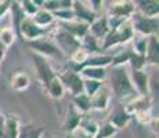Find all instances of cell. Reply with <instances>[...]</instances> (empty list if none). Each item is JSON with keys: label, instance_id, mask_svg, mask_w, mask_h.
I'll use <instances>...</instances> for the list:
<instances>
[{"label": "cell", "instance_id": "cell-1", "mask_svg": "<svg viewBox=\"0 0 159 138\" xmlns=\"http://www.w3.org/2000/svg\"><path fill=\"white\" fill-rule=\"evenodd\" d=\"M109 82H111V84H109L111 93H114L119 100L123 101V104L131 100L133 97L139 96L131 84L129 72L125 68H112Z\"/></svg>", "mask_w": 159, "mask_h": 138}, {"label": "cell", "instance_id": "cell-2", "mask_svg": "<svg viewBox=\"0 0 159 138\" xmlns=\"http://www.w3.org/2000/svg\"><path fill=\"white\" fill-rule=\"evenodd\" d=\"M136 36L131 25L130 18L126 20L120 26H118L116 29H112L108 32V35L104 38V40L100 43L101 46V51H107L109 48H114L116 46H126L127 43L133 40V38Z\"/></svg>", "mask_w": 159, "mask_h": 138}, {"label": "cell", "instance_id": "cell-3", "mask_svg": "<svg viewBox=\"0 0 159 138\" xmlns=\"http://www.w3.org/2000/svg\"><path fill=\"white\" fill-rule=\"evenodd\" d=\"M51 39H53V42L56 43V46L58 47V50L61 51V54H62L64 57H68V58L71 57L78 48L82 47L80 40L73 38L72 35H69L68 32H65V30L61 29V28H57V29L54 30Z\"/></svg>", "mask_w": 159, "mask_h": 138}, {"label": "cell", "instance_id": "cell-4", "mask_svg": "<svg viewBox=\"0 0 159 138\" xmlns=\"http://www.w3.org/2000/svg\"><path fill=\"white\" fill-rule=\"evenodd\" d=\"M131 25H133L134 33L140 36H145V38H149V36L158 35V18H148L144 17L140 13H134L130 17Z\"/></svg>", "mask_w": 159, "mask_h": 138}, {"label": "cell", "instance_id": "cell-5", "mask_svg": "<svg viewBox=\"0 0 159 138\" xmlns=\"http://www.w3.org/2000/svg\"><path fill=\"white\" fill-rule=\"evenodd\" d=\"M58 75V79L62 83V87L65 91H68L72 97L83 93V79L78 72L72 70L71 68L61 70Z\"/></svg>", "mask_w": 159, "mask_h": 138}, {"label": "cell", "instance_id": "cell-6", "mask_svg": "<svg viewBox=\"0 0 159 138\" xmlns=\"http://www.w3.org/2000/svg\"><path fill=\"white\" fill-rule=\"evenodd\" d=\"M32 62L36 69L38 80L42 83L43 87H46V86L57 76V72L53 69V66L50 65L47 58L42 57V55H39L36 53H32Z\"/></svg>", "mask_w": 159, "mask_h": 138}, {"label": "cell", "instance_id": "cell-7", "mask_svg": "<svg viewBox=\"0 0 159 138\" xmlns=\"http://www.w3.org/2000/svg\"><path fill=\"white\" fill-rule=\"evenodd\" d=\"M29 46H30V48H32V53H36L44 58H48V57L64 58V55L58 50L56 43L53 42L51 38H48V36H43V38L38 39V40H35V42H30Z\"/></svg>", "mask_w": 159, "mask_h": 138}, {"label": "cell", "instance_id": "cell-8", "mask_svg": "<svg viewBox=\"0 0 159 138\" xmlns=\"http://www.w3.org/2000/svg\"><path fill=\"white\" fill-rule=\"evenodd\" d=\"M18 35L22 38V40L25 42H35L38 39L47 36V29H42L36 25L32 21V18L25 17L20 24V29H18Z\"/></svg>", "mask_w": 159, "mask_h": 138}, {"label": "cell", "instance_id": "cell-9", "mask_svg": "<svg viewBox=\"0 0 159 138\" xmlns=\"http://www.w3.org/2000/svg\"><path fill=\"white\" fill-rule=\"evenodd\" d=\"M130 75V80L131 84H133L134 90L139 96L143 97H148L152 96L151 94V79H149V75L145 72V69L141 70H133L131 69Z\"/></svg>", "mask_w": 159, "mask_h": 138}, {"label": "cell", "instance_id": "cell-10", "mask_svg": "<svg viewBox=\"0 0 159 138\" xmlns=\"http://www.w3.org/2000/svg\"><path fill=\"white\" fill-rule=\"evenodd\" d=\"M134 13H136L134 2H130V0H118V2L111 3V6L108 7V14L107 15L129 20Z\"/></svg>", "mask_w": 159, "mask_h": 138}, {"label": "cell", "instance_id": "cell-11", "mask_svg": "<svg viewBox=\"0 0 159 138\" xmlns=\"http://www.w3.org/2000/svg\"><path fill=\"white\" fill-rule=\"evenodd\" d=\"M72 11H73V14H75L76 21L84 22V24H87V25H91V24L97 20V17H98V15L94 14L93 11L90 10L87 3L83 2V0H73L72 2Z\"/></svg>", "mask_w": 159, "mask_h": 138}, {"label": "cell", "instance_id": "cell-12", "mask_svg": "<svg viewBox=\"0 0 159 138\" xmlns=\"http://www.w3.org/2000/svg\"><path fill=\"white\" fill-rule=\"evenodd\" d=\"M130 116L136 115L137 112H141V110H148L152 109V96L148 97H143V96H136L131 100L126 101L122 106Z\"/></svg>", "mask_w": 159, "mask_h": 138}, {"label": "cell", "instance_id": "cell-13", "mask_svg": "<svg viewBox=\"0 0 159 138\" xmlns=\"http://www.w3.org/2000/svg\"><path fill=\"white\" fill-rule=\"evenodd\" d=\"M84 115H82L79 110H76L73 108V105H69L68 110H66V115L64 118L62 122V130L66 134H75L79 130V126H80L82 120H83Z\"/></svg>", "mask_w": 159, "mask_h": 138}, {"label": "cell", "instance_id": "cell-14", "mask_svg": "<svg viewBox=\"0 0 159 138\" xmlns=\"http://www.w3.org/2000/svg\"><path fill=\"white\" fill-rule=\"evenodd\" d=\"M111 94L112 93H111L109 86L102 84L101 88H100V90L90 98L91 109L100 110V112L107 110V109H108V106H109V102H111Z\"/></svg>", "mask_w": 159, "mask_h": 138}, {"label": "cell", "instance_id": "cell-15", "mask_svg": "<svg viewBox=\"0 0 159 138\" xmlns=\"http://www.w3.org/2000/svg\"><path fill=\"white\" fill-rule=\"evenodd\" d=\"M58 28L64 29L65 32H68L69 35H72L73 38H76L78 40H82L84 36L89 33V25L80 21H69V22H58Z\"/></svg>", "mask_w": 159, "mask_h": 138}, {"label": "cell", "instance_id": "cell-16", "mask_svg": "<svg viewBox=\"0 0 159 138\" xmlns=\"http://www.w3.org/2000/svg\"><path fill=\"white\" fill-rule=\"evenodd\" d=\"M20 118L14 113L4 115V130L2 138H20Z\"/></svg>", "mask_w": 159, "mask_h": 138}, {"label": "cell", "instance_id": "cell-17", "mask_svg": "<svg viewBox=\"0 0 159 138\" xmlns=\"http://www.w3.org/2000/svg\"><path fill=\"white\" fill-rule=\"evenodd\" d=\"M112 64V55L109 54H91L89 58L82 64L79 68L75 69V72H79L80 69L87 68V66H97V68H108Z\"/></svg>", "mask_w": 159, "mask_h": 138}, {"label": "cell", "instance_id": "cell-18", "mask_svg": "<svg viewBox=\"0 0 159 138\" xmlns=\"http://www.w3.org/2000/svg\"><path fill=\"white\" fill-rule=\"evenodd\" d=\"M108 32H109V26H108V22H107V15H102V17L98 15L97 20L91 25H89V33L93 38H96L100 43L108 35Z\"/></svg>", "mask_w": 159, "mask_h": 138}, {"label": "cell", "instance_id": "cell-19", "mask_svg": "<svg viewBox=\"0 0 159 138\" xmlns=\"http://www.w3.org/2000/svg\"><path fill=\"white\" fill-rule=\"evenodd\" d=\"M134 4H136L137 13L148 18H158L159 15L158 0H140V2H134Z\"/></svg>", "mask_w": 159, "mask_h": 138}, {"label": "cell", "instance_id": "cell-20", "mask_svg": "<svg viewBox=\"0 0 159 138\" xmlns=\"http://www.w3.org/2000/svg\"><path fill=\"white\" fill-rule=\"evenodd\" d=\"M130 120H131V116L123 108H119V109L114 110V112L109 115V119H108V122L114 126L116 130L125 128L127 124H129Z\"/></svg>", "mask_w": 159, "mask_h": 138}, {"label": "cell", "instance_id": "cell-21", "mask_svg": "<svg viewBox=\"0 0 159 138\" xmlns=\"http://www.w3.org/2000/svg\"><path fill=\"white\" fill-rule=\"evenodd\" d=\"M79 75L82 76V79H89V80H97V82H102L107 79V68H97V66H87L79 70Z\"/></svg>", "mask_w": 159, "mask_h": 138}, {"label": "cell", "instance_id": "cell-22", "mask_svg": "<svg viewBox=\"0 0 159 138\" xmlns=\"http://www.w3.org/2000/svg\"><path fill=\"white\" fill-rule=\"evenodd\" d=\"M158 48H159L158 35L149 36L148 38V47H147V53H145L147 64L158 65V61H159V50Z\"/></svg>", "mask_w": 159, "mask_h": 138}, {"label": "cell", "instance_id": "cell-23", "mask_svg": "<svg viewBox=\"0 0 159 138\" xmlns=\"http://www.w3.org/2000/svg\"><path fill=\"white\" fill-rule=\"evenodd\" d=\"M29 84H30V79H29L28 73L21 72V70L20 72H15L10 79V86H11V88L15 90V91L26 90V88L29 87Z\"/></svg>", "mask_w": 159, "mask_h": 138}, {"label": "cell", "instance_id": "cell-24", "mask_svg": "<svg viewBox=\"0 0 159 138\" xmlns=\"http://www.w3.org/2000/svg\"><path fill=\"white\" fill-rule=\"evenodd\" d=\"M32 21L39 28H42V29H47L48 26H51L54 22H56V18H54L53 13H50V11H46V10H43V8H40V10H39L38 13H36L32 17Z\"/></svg>", "mask_w": 159, "mask_h": 138}, {"label": "cell", "instance_id": "cell-25", "mask_svg": "<svg viewBox=\"0 0 159 138\" xmlns=\"http://www.w3.org/2000/svg\"><path fill=\"white\" fill-rule=\"evenodd\" d=\"M44 91L48 94L53 100H61V98L64 97V94H65V90H64L62 87V83L61 80L58 79V75L56 78L53 79L50 83H48L47 86L44 87Z\"/></svg>", "mask_w": 159, "mask_h": 138}, {"label": "cell", "instance_id": "cell-26", "mask_svg": "<svg viewBox=\"0 0 159 138\" xmlns=\"http://www.w3.org/2000/svg\"><path fill=\"white\" fill-rule=\"evenodd\" d=\"M72 105L76 110L82 113V115H86L91 110V102H90V97H87L84 93L78 94V96L72 97Z\"/></svg>", "mask_w": 159, "mask_h": 138}, {"label": "cell", "instance_id": "cell-27", "mask_svg": "<svg viewBox=\"0 0 159 138\" xmlns=\"http://www.w3.org/2000/svg\"><path fill=\"white\" fill-rule=\"evenodd\" d=\"M131 51H133L131 48H125V50L119 51L118 54L112 55V68H125L126 65H129Z\"/></svg>", "mask_w": 159, "mask_h": 138}, {"label": "cell", "instance_id": "cell-28", "mask_svg": "<svg viewBox=\"0 0 159 138\" xmlns=\"http://www.w3.org/2000/svg\"><path fill=\"white\" fill-rule=\"evenodd\" d=\"M80 44H82V48H84V50H86L90 55L101 53V46H100V42L97 40L96 38H93L90 33H87V35L82 39Z\"/></svg>", "mask_w": 159, "mask_h": 138}, {"label": "cell", "instance_id": "cell-29", "mask_svg": "<svg viewBox=\"0 0 159 138\" xmlns=\"http://www.w3.org/2000/svg\"><path fill=\"white\" fill-rule=\"evenodd\" d=\"M15 39H17V33L14 32L13 26L0 28V43H2L6 48L11 47L15 43Z\"/></svg>", "mask_w": 159, "mask_h": 138}, {"label": "cell", "instance_id": "cell-30", "mask_svg": "<svg viewBox=\"0 0 159 138\" xmlns=\"http://www.w3.org/2000/svg\"><path fill=\"white\" fill-rule=\"evenodd\" d=\"M133 46H131V50L134 51L136 54L139 55H143L145 57V53H147V47H148V38L145 36H140V35H136L133 38Z\"/></svg>", "mask_w": 159, "mask_h": 138}, {"label": "cell", "instance_id": "cell-31", "mask_svg": "<svg viewBox=\"0 0 159 138\" xmlns=\"http://www.w3.org/2000/svg\"><path fill=\"white\" fill-rule=\"evenodd\" d=\"M44 134V128L43 127H35L32 124H26L20 130V138H42V136Z\"/></svg>", "mask_w": 159, "mask_h": 138}, {"label": "cell", "instance_id": "cell-32", "mask_svg": "<svg viewBox=\"0 0 159 138\" xmlns=\"http://www.w3.org/2000/svg\"><path fill=\"white\" fill-rule=\"evenodd\" d=\"M97 130H98V123H97L96 120L83 118V120H82L80 126H79L78 131H80V133H83V134H87V136L94 137L96 133H97Z\"/></svg>", "mask_w": 159, "mask_h": 138}, {"label": "cell", "instance_id": "cell-33", "mask_svg": "<svg viewBox=\"0 0 159 138\" xmlns=\"http://www.w3.org/2000/svg\"><path fill=\"white\" fill-rule=\"evenodd\" d=\"M116 133H118V130H116L114 126L109 123V122H105V123L98 124V130H97L94 138H111Z\"/></svg>", "mask_w": 159, "mask_h": 138}, {"label": "cell", "instance_id": "cell-34", "mask_svg": "<svg viewBox=\"0 0 159 138\" xmlns=\"http://www.w3.org/2000/svg\"><path fill=\"white\" fill-rule=\"evenodd\" d=\"M104 84L102 82H97V80H89V79H83V93L87 97H93L97 91L101 88V86Z\"/></svg>", "mask_w": 159, "mask_h": 138}, {"label": "cell", "instance_id": "cell-35", "mask_svg": "<svg viewBox=\"0 0 159 138\" xmlns=\"http://www.w3.org/2000/svg\"><path fill=\"white\" fill-rule=\"evenodd\" d=\"M89 55H90V54H89L87 51L84 50V48H82V47H80V48H78V50H76L75 53H73L71 57H69V60H71V61H72V64L75 65V66H73V68H71V69H72V70H75L76 68H79V66H80L82 64H83L84 61H86L87 58H89Z\"/></svg>", "mask_w": 159, "mask_h": 138}, {"label": "cell", "instance_id": "cell-36", "mask_svg": "<svg viewBox=\"0 0 159 138\" xmlns=\"http://www.w3.org/2000/svg\"><path fill=\"white\" fill-rule=\"evenodd\" d=\"M18 3H20V7H21V10H22V13L25 17L32 18L33 15L40 10V8L33 3V0H22V2H18Z\"/></svg>", "mask_w": 159, "mask_h": 138}, {"label": "cell", "instance_id": "cell-37", "mask_svg": "<svg viewBox=\"0 0 159 138\" xmlns=\"http://www.w3.org/2000/svg\"><path fill=\"white\" fill-rule=\"evenodd\" d=\"M53 15L58 22H69V21L75 20V14H73L72 8H60V10L54 11Z\"/></svg>", "mask_w": 159, "mask_h": 138}, {"label": "cell", "instance_id": "cell-38", "mask_svg": "<svg viewBox=\"0 0 159 138\" xmlns=\"http://www.w3.org/2000/svg\"><path fill=\"white\" fill-rule=\"evenodd\" d=\"M129 65L131 66V69H133V70L145 69L147 60H145V57H143V55H139V54L134 53V51H131V57H130Z\"/></svg>", "mask_w": 159, "mask_h": 138}, {"label": "cell", "instance_id": "cell-39", "mask_svg": "<svg viewBox=\"0 0 159 138\" xmlns=\"http://www.w3.org/2000/svg\"><path fill=\"white\" fill-rule=\"evenodd\" d=\"M136 118V120L139 122L141 126H149L154 122V115H152L151 109L148 110H141V112H137L136 115H133Z\"/></svg>", "mask_w": 159, "mask_h": 138}, {"label": "cell", "instance_id": "cell-40", "mask_svg": "<svg viewBox=\"0 0 159 138\" xmlns=\"http://www.w3.org/2000/svg\"><path fill=\"white\" fill-rule=\"evenodd\" d=\"M42 8L46 11H50V13H54L61 8V0H44Z\"/></svg>", "mask_w": 159, "mask_h": 138}, {"label": "cell", "instance_id": "cell-41", "mask_svg": "<svg viewBox=\"0 0 159 138\" xmlns=\"http://www.w3.org/2000/svg\"><path fill=\"white\" fill-rule=\"evenodd\" d=\"M86 3H87L89 7H90V10L93 11L94 14H97V15H98L100 10H102L104 4H105L102 0H89V2H86Z\"/></svg>", "mask_w": 159, "mask_h": 138}, {"label": "cell", "instance_id": "cell-42", "mask_svg": "<svg viewBox=\"0 0 159 138\" xmlns=\"http://www.w3.org/2000/svg\"><path fill=\"white\" fill-rule=\"evenodd\" d=\"M10 8H11L10 0H0V18L6 17V15L10 13Z\"/></svg>", "mask_w": 159, "mask_h": 138}, {"label": "cell", "instance_id": "cell-43", "mask_svg": "<svg viewBox=\"0 0 159 138\" xmlns=\"http://www.w3.org/2000/svg\"><path fill=\"white\" fill-rule=\"evenodd\" d=\"M3 130H4V115L0 112V138L3 136Z\"/></svg>", "mask_w": 159, "mask_h": 138}, {"label": "cell", "instance_id": "cell-44", "mask_svg": "<svg viewBox=\"0 0 159 138\" xmlns=\"http://www.w3.org/2000/svg\"><path fill=\"white\" fill-rule=\"evenodd\" d=\"M6 53H7V48L4 47V46L0 43V62H2L3 60H4V57H6Z\"/></svg>", "mask_w": 159, "mask_h": 138}, {"label": "cell", "instance_id": "cell-45", "mask_svg": "<svg viewBox=\"0 0 159 138\" xmlns=\"http://www.w3.org/2000/svg\"><path fill=\"white\" fill-rule=\"evenodd\" d=\"M76 137H78V138H94V137H91V136H87V134H83V133H80V131H79V133H78V131H76Z\"/></svg>", "mask_w": 159, "mask_h": 138}, {"label": "cell", "instance_id": "cell-46", "mask_svg": "<svg viewBox=\"0 0 159 138\" xmlns=\"http://www.w3.org/2000/svg\"><path fill=\"white\" fill-rule=\"evenodd\" d=\"M42 138H53V136H50V134H47V133L44 131V134L42 136Z\"/></svg>", "mask_w": 159, "mask_h": 138}, {"label": "cell", "instance_id": "cell-47", "mask_svg": "<svg viewBox=\"0 0 159 138\" xmlns=\"http://www.w3.org/2000/svg\"><path fill=\"white\" fill-rule=\"evenodd\" d=\"M66 138H78L76 134H66Z\"/></svg>", "mask_w": 159, "mask_h": 138}]
</instances>
